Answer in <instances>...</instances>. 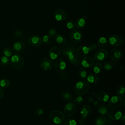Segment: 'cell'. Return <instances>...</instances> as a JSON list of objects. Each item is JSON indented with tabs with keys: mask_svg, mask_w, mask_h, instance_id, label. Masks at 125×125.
Wrapping results in <instances>:
<instances>
[{
	"mask_svg": "<svg viewBox=\"0 0 125 125\" xmlns=\"http://www.w3.org/2000/svg\"><path fill=\"white\" fill-rule=\"evenodd\" d=\"M78 75L80 79L84 80L86 78L87 72L84 68H80L78 71Z\"/></svg>",
	"mask_w": 125,
	"mask_h": 125,
	"instance_id": "cell-28",
	"label": "cell"
},
{
	"mask_svg": "<svg viewBox=\"0 0 125 125\" xmlns=\"http://www.w3.org/2000/svg\"><path fill=\"white\" fill-rule=\"evenodd\" d=\"M42 39L38 35H32L29 37L28 42L33 47L40 46L42 43Z\"/></svg>",
	"mask_w": 125,
	"mask_h": 125,
	"instance_id": "cell-12",
	"label": "cell"
},
{
	"mask_svg": "<svg viewBox=\"0 0 125 125\" xmlns=\"http://www.w3.org/2000/svg\"><path fill=\"white\" fill-rule=\"evenodd\" d=\"M108 41L111 45L116 47L121 46L123 43V38L118 35L110 36Z\"/></svg>",
	"mask_w": 125,
	"mask_h": 125,
	"instance_id": "cell-8",
	"label": "cell"
},
{
	"mask_svg": "<svg viewBox=\"0 0 125 125\" xmlns=\"http://www.w3.org/2000/svg\"><path fill=\"white\" fill-rule=\"evenodd\" d=\"M55 41L60 45H64L66 42L65 38L61 34H56L55 36Z\"/></svg>",
	"mask_w": 125,
	"mask_h": 125,
	"instance_id": "cell-25",
	"label": "cell"
},
{
	"mask_svg": "<svg viewBox=\"0 0 125 125\" xmlns=\"http://www.w3.org/2000/svg\"><path fill=\"white\" fill-rule=\"evenodd\" d=\"M23 36V32L20 30H16L14 32V37L15 38H21Z\"/></svg>",
	"mask_w": 125,
	"mask_h": 125,
	"instance_id": "cell-39",
	"label": "cell"
},
{
	"mask_svg": "<svg viewBox=\"0 0 125 125\" xmlns=\"http://www.w3.org/2000/svg\"><path fill=\"white\" fill-rule=\"evenodd\" d=\"M61 96L62 99L65 101H71L73 99L72 94L69 91H63L61 94Z\"/></svg>",
	"mask_w": 125,
	"mask_h": 125,
	"instance_id": "cell-29",
	"label": "cell"
},
{
	"mask_svg": "<svg viewBox=\"0 0 125 125\" xmlns=\"http://www.w3.org/2000/svg\"><path fill=\"white\" fill-rule=\"evenodd\" d=\"M4 96V92L1 87H0V100Z\"/></svg>",
	"mask_w": 125,
	"mask_h": 125,
	"instance_id": "cell-47",
	"label": "cell"
},
{
	"mask_svg": "<svg viewBox=\"0 0 125 125\" xmlns=\"http://www.w3.org/2000/svg\"><path fill=\"white\" fill-rule=\"evenodd\" d=\"M81 64L84 68L90 67L94 64V58L90 56L84 57L81 61Z\"/></svg>",
	"mask_w": 125,
	"mask_h": 125,
	"instance_id": "cell-13",
	"label": "cell"
},
{
	"mask_svg": "<svg viewBox=\"0 0 125 125\" xmlns=\"http://www.w3.org/2000/svg\"><path fill=\"white\" fill-rule=\"evenodd\" d=\"M88 47L85 46H81L78 47L75 50V53L76 55L79 57H82L85 56L89 52Z\"/></svg>",
	"mask_w": 125,
	"mask_h": 125,
	"instance_id": "cell-18",
	"label": "cell"
},
{
	"mask_svg": "<svg viewBox=\"0 0 125 125\" xmlns=\"http://www.w3.org/2000/svg\"><path fill=\"white\" fill-rule=\"evenodd\" d=\"M54 18L57 21H64L67 18V14L62 10L58 9L54 13Z\"/></svg>",
	"mask_w": 125,
	"mask_h": 125,
	"instance_id": "cell-16",
	"label": "cell"
},
{
	"mask_svg": "<svg viewBox=\"0 0 125 125\" xmlns=\"http://www.w3.org/2000/svg\"><path fill=\"white\" fill-rule=\"evenodd\" d=\"M74 52L75 47L73 44L70 43L64 44L62 48V52L66 56H68L71 54H74Z\"/></svg>",
	"mask_w": 125,
	"mask_h": 125,
	"instance_id": "cell-15",
	"label": "cell"
},
{
	"mask_svg": "<svg viewBox=\"0 0 125 125\" xmlns=\"http://www.w3.org/2000/svg\"><path fill=\"white\" fill-rule=\"evenodd\" d=\"M86 80L87 82L91 84L96 83L99 80V77L94 73H90L86 76Z\"/></svg>",
	"mask_w": 125,
	"mask_h": 125,
	"instance_id": "cell-24",
	"label": "cell"
},
{
	"mask_svg": "<svg viewBox=\"0 0 125 125\" xmlns=\"http://www.w3.org/2000/svg\"><path fill=\"white\" fill-rule=\"evenodd\" d=\"M97 98L98 101L101 102H106L108 101L109 97L106 92L104 91H100L97 94Z\"/></svg>",
	"mask_w": 125,
	"mask_h": 125,
	"instance_id": "cell-21",
	"label": "cell"
},
{
	"mask_svg": "<svg viewBox=\"0 0 125 125\" xmlns=\"http://www.w3.org/2000/svg\"><path fill=\"white\" fill-rule=\"evenodd\" d=\"M59 77L62 80H65L68 78L67 73L65 71H61L59 74Z\"/></svg>",
	"mask_w": 125,
	"mask_h": 125,
	"instance_id": "cell-41",
	"label": "cell"
},
{
	"mask_svg": "<svg viewBox=\"0 0 125 125\" xmlns=\"http://www.w3.org/2000/svg\"><path fill=\"white\" fill-rule=\"evenodd\" d=\"M70 38L71 42L75 44L79 43L82 40V34L78 30H73L70 35Z\"/></svg>",
	"mask_w": 125,
	"mask_h": 125,
	"instance_id": "cell-11",
	"label": "cell"
},
{
	"mask_svg": "<svg viewBox=\"0 0 125 125\" xmlns=\"http://www.w3.org/2000/svg\"><path fill=\"white\" fill-rule=\"evenodd\" d=\"M3 53L4 56L7 57H10L13 55V50L9 47H6L3 49Z\"/></svg>",
	"mask_w": 125,
	"mask_h": 125,
	"instance_id": "cell-33",
	"label": "cell"
},
{
	"mask_svg": "<svg viewBox=\"0 0 125 125\" xmlns=\"http://www.w3.org/2000/svg\"><path fill=\"white\" fill-rule=\"evenodd\" d=\"M91 111V109L90 107L88 105H84L81 109V113L82 116V118H85L89 115Z\"/></svg>",
	"mask_w": 125,
	"mask_h": 125,
	"instance_id": "cell-22",
	"label": "cell"
},
{
	"mask_svg": "<svg viewBox=\"0 0 125 125\" xmlns=\"http://www.w3.org/2000/svg\"><path fill=\"white\" fill-rule=\"evenodd\" d=\"M106 120L104 116H100L97 117L95 120L96 125H104L106 123Z\"/></svg>",
	"mask_w": 125,
	"mask_h": 125,
	"instance_id": "cell-30",
	"label": "cell"
},
{
	"mask_svg": "<svg viewBox=\"0 0 125 125\" xmlns=\"http://www.w3.org/2000/svg\"><path fill=\"white\" fill-rule=\"evenodd\" d=\"M121 121H122V122L123 123H125V115H124L123 116H122V117H121Z\"/></svg>",
	"mask_w": 125,
	"mask_h": 125,
	"instance_id": "cell-48",
	"label": "cell"
},
{
	"mask_svg": "<svg viewBox=\"0 0 125 125\" xmlns=\"http://www.w3.org/2000/svg\"><path fill=\"white\" fill-rule=\"evenodd\" d=\"M48 34L50 36H51L52 37H54L56 34H57V31L56 30H55V29H53V28H50L49 29L48 31Z\"/></svg>",
	"mask_w": 125,
	"mask_h": 125,
	"instance_id": "cell-43",
	"label": "cell"
},
{
	"mask_svg": "<svg viewBox=\"0 0 125 125\" xmlns=\"http://www.w3.org/2000/svg\"><path fill=\"white\" fill-rule=\"evenodd\" d=\"M85 120L84 119V118H81L79 120V124L81 125H83L84 123H85Z\"/></svg>",
	"mask_w": 125,
	"mask_h": 125,
	"instance_id": "cell-46",
	"label": "cell"
},
{
	"mask_svg": "<svg viewBox=\"0 0 125 125\" xmlns=\"http://www.w3.org/2000/svg\"><path fill=\"white\" fill-rule=\"evenodd\" d=\"M53 37L49 35V34L45 35L43 37V38L42 39V41L45 43L49 44L52 42V41L53 40Z\"/></svg>",
	"mask_w": 125,
	"mask_h": 125,
	"instance_id": "cell-36",
	"label": "cell"
},
{
	"mask_svg": "<svg viewBox=\"0 0 125 125\" xmlns=\"http://www.w3.org/2000/svg\"><path fill=\"white\" fill-rule=\"evenodd\" d=\"M66 26L68 29H71V30H74L76 27L75 24L72 21H68L66 23Z\"/></svg>",
	"mask_w": 125,
	"mask_h": 125,
	"instance_id": "cell-40",
	"label": "cell"
},
{
	"mask_svg": "<svg viewBox=\"0 0 125 125\" xmlns=\"http://www.w3.org/2000/svg\"><path fill=\"white\" fill-rule=\"evenodd\" d=\"M10 85V81L7 78H4L0 81V87L6 88L8 87Z\"/></svg>",
	"mask_w": 125,
	"mask_h": 125,
	"instance_id": "cell-31",
	"label": "cell"
},
{
	"mask_svg": "<svg viewBox=\"0 0 125 125\" xmlns=\"http://www.w3.org/2000/svg\"><path fill=\"white\" fill-rule=\"evenodd\" d=\"M108 116L111 120L117 121L121 118L122 116V113L119 110L113 109L109 112Z\"/></svg>",
	"mask_w": 125,
	"mask_h": 125,
	"instance_id": "cell-19",
	"label": "cell"
},
{
	"mask_svg": "<svg viewBox=\"0 0 125 125\" xmlns=\"http://www.w3.org/2000/svg\"><path fill=\"white\" fill-rule=\"evenodd\" d=\"M61 50L57 46H53L49 49L48 51L49 56L51 60H55L57 58H59Z\"/></svg>",
	"mask_w": 125,
	"mask_h": 125,
	"instance_id": "cell-17",
	"label": "cell"
},
{
	"mask_svg": "<svg viewBox=\"0 0 125 125\" xmlns=\"http://www.w3.org/2000/svg\"><path fill=\"white\" fill-rule=\"evenodd\" d=\"M116 92L119 96L125 97V90L124 87L122 85L118 86L116 88Z\"/></svg>",
	"mask_w": 125,
	"mask_h": 125,
	"instance_id": "cell-35",
	"label": "cell"
},
{
	"mask_svg": "<svg viewBox=\"0 0 125 125\" xmlns=\"http://www.w3.org/2000/svg\"><path fill=\"white\" fill-rule=\"evenodd\" d=\"M98 111L101 115H105L109 112V108L107 105L102 104L99 106Z\"/></svg>",
	"mask_w": 125,
	"mask_h": 125,
	"instance_id": "cell-26",
	"label": "cell"
},
{
	"mask_svg": "<svg viewBox=\"0 0 125 125\" xmlns=\"http://www.w3.org/2000/svg\"><path fill=\"white\" fill-rule=\"evenodd\" d=\"M34 113L37 115H41L43 114L44 110L42 108H37L35 110Z\"/></svg>",
	"mask_w": 125,
	"mask_h": 125,
	"instance_id": "cell-44",
	"label": "cell"
},
{
	"mask_svg": "<svg viewBox=\"0 0 125 125\" xmlns=\"http://www.w3.org/2000/svg\"><path fill=\"white\" fill-rule=\"evenodd\" d=\"M68 59L69 61V62L76 66L79 65L80 64V59H78L75 55L74 54H71L68 56Z\"/></svg>",
	"mask_w": 125,
	"mask_h": 125,
	"instance_id": "cell-23",
	"label": "cell"
},
{
	"mask_svg": "<svg viewBox=\"0 0 125 125\" xmlns=\"http://www.w3.org/2000/svg\"><path fill=\"white\" fill-rule=\"evenodd\" d=\"M108 43V40L104 37H100L97 41V45L100 47H104L107 45Z\"/></svg>",
	"mask_w": 125,
	"mask_h": 125,
	"instance_id": "cell-27",
	"label": "cell"
},
{
	"mask_svg": "<svg viewBox=\"0 0 125 125\" xmlns=\"http://www.w3.org/2000/svg\"><path fill=\"white\" fill-rule=\"evenodd\" d=\"M25 49V44L22 41H19L15 42L13 46V51L17 54L23 53Z\"/></svg>",
	"mask_w": 125,
	"mask_h": 125,
	"instance_id": "cell-9",
	"label": "cell"
},
{
	"mask_svg": "<svg viewBox=\"0 0 125 125\" xmlns=\"http://www.w3.org/2000/svg\"><path fill=\"white\" fill-rule=\"evenodd\" d=\"M122 56V51L119 48H113L110 52V58L114 62H118L120 60Z\"/></svg>",
	"mask_w": 125,
	"mask_h": 125,
	"instance_id": "cell-14",
	"label": "cell"
},
{
	"mask_svg": "<svg viewBox=\"0 0 125 125\" xmlns=\"http://www.w3.org/2000/svg\"><path fill=\"white\" fill-rule=\"evenodd\" d=\"M64 125H77V123L74 120L67 119L65 121Z\"/></svg>",
	"mask_w": 125,
	"mask_h": 125,
	"instance_id": "cell-42",
	"label": "cell"
},
{
	"mask_svg": "<svg viewBox=\"0 0 125 125\" xmlns=\"http://www.w3.org/2000/svg\"><path fill=\"white\" fill-rule=\"evenodd\" d=\"M86 16H83L82 18H80L78 19L75 24V26L78 29H82L85 27L86 25Z\"/></svg>",
	"mask_w": 125,
	"mask_h": 125,
	"instance_id": "cell-20",
	"label": "cell"
},
{
	"mask_svg": "<svg viewBox=\"0 0 125 125\" xmlns=\"http://www.w3.org/2000/svg\"><path fill=\"white\" fill-rule=\"evenodd\" d=\"M10 62V60L8 57L5 56H2L0 59V63L3 66H7Z\"/></svg>",
	"mask_w": 125,
	"mask_h": 125,
	"instance_id": "cell-32",
	"label": "cell"
},
{
	"mask_svg": "<svg viewBox=\"0 0 125 125\" xmlns=\"http://www.w3.org/2000/svg\"><path fill=\"white\" fill-rule=\"evenodd\" d=\"M54 66L55 69L58 72L63 71L66 67V64L65 61L60 58L55 59L54 62Z\"/></svg>",
	"mask_w": 125,
	"mask_h": 125,
	"instance_id": "cell-10",
	"label": "cell"
},
{
	"mask_svg": "<svg viewBox=\"0 0 125 125\" xmlns=\"http://www.w3.org/2000/svg\"><path fill=\"white\" fill-rule=\"evenodd\" d=\"M84 102L83 98L81 96H78L73 100V102L75 104L80 105L82 104Z\"/></svg>",
	"mask_w": 125,
	"mask_h": 125,
	"instance_id": "cell-38",
	"label": "cell"
},
{
	"mask_svg": "<svg viewBox=\"0 0 125 125\" xmlns=\"http://www.w3.org/2000/svg\"><path fill=\"white\" fill-rule=\"evenodd\" d=\"M123 101L121 96H113L108 100V106L112 108H118L122 105Z\"/></svg>",
	"mask_w": 125,
	"mask_h": 125,
	"instance_id": "cell-4",
	"label": "cell"
},
{
	"mask_svg": "<svg viewBox=\"0 0 125 125\" xmlns=\"http://www.w3.org/2000/svg\"><path fill=\"white\" fill-rule=\"evenodd\" d=\"M59 125H62V124H59Z\"/></svg>",
	"mask_w": 125,
	"mask_h": 125,
	"instance_id": "cell-50",
	"label": "cell"
},
{
	"mask_svg": "<svg viewBox=\"0 0 125 125\" xmlns=\"http://www.w3.org/2000/svg\"><path fill=\"white\" fill-rule=\"evenodd\" d=\"M10 62L12 67L16 69L22 68L25 62L23 58L19 54L13 55L11 58Z\"/></svg>",
	"mask_w": 125,
	"mask_h": 125,
	"instance_id": "cell-2",
	"label": "cell"
},
{
	"mask_svg": "<svg viewBox=\"0 0 125 125\" xmlns=\"http://www.w3.org/2000/svg\"><path fill=\"white\" fill-rule=\"evenodd\" d=\"M114 63L111 61H107L106 62L104 65V67L105 70H109L112 69L114 67Z\"/></svg>",
	"mask_w": 125,
	"mask_h": 125,
	"instance_id": "cell-37",
	"label": "cell"
},
{
	"mask_svg": "<svg viewBox=\"0 0 125 125\" xmlns=\"http://www.w3.org/2000/svg\"><path fill=\"white\" fill-rule=\"evenodd\" d=\"M64 114L68 117H70L75 115L76 111V107L73 103H68L64 107Z\"/></svg>",
	"mask_w": 125,
	"mask_h": 125,
	"instance_id": "cell-6",
	"label": "cell"
},
{
	"mask_svg": "<svg viewBox=\"0 0 125 125\" xmlns=\"http://www.w3.org/2000/svg\"><path fill=\"white\" fill-rule=\"evenodd\" d=\"M53 65L52 60L48 58H43L40 62V66L42 69L44 71H48L52 69Z\"/></svg>",
	"mask_w": 125,
	"mask_h": 125,
	"instance_id": "cell-7",
	"label": "cell"
},
{
	"mask_svg": "<svg viewBox=\"0 0 125 125\" xmlns=\"http://www.w3.org/2000/svg\"><path fill=\"white\" fill-rule=\"evenodd\" d=\"M99 104V103L97 101H94V105L96 106H98V105Z\"/></svg>",
	"mask_w": 125,
	"mask_h": 125,
	"instance_id": "cell-49",
	"label": "cell"
},
{
	"mask_svg": "<svg viewBox=\"0 0 125 125\" xmlns=\"http://www.w3.org/2000/svg\"><path fill=\"white\" fill-rule=\"evenodd\" d=\"M103 69L102 65L100 63H96L93 65V70L95 73H100Z\"/></svg>",
	"mask_w": 125,
	"mask_h": 125,
	"instance_id": "cell-34",
	"label": "cell"
},
{
	"mask_svg": "<svg viewBox=\"0 0 125 125\" xmlns=\"http://www.w3.org/2000/svg\"><path fill=\"white\" fill-rule=\"evenodd\" d=\"M90 89L89 83L85 81H81L77 82L74 88L75 92L79 96H83L86 94Z\"/></svg>",
	"mask_w": 125,
	"mask_h": 125,
	"instance_id": "cell-1",
	"label": "cell"
},
{
	"mask_svg": "<svg viewBox=\"0 0 125 125\" xmlns=\"http://www.w3.org/2000/svg\"><path fill=\"white\" fill-rule=\"evenodd\" d=\"M97 47V46L96 44H91L89 45L88 48H89V49L90 51H92L95 50L96 49Z\"/></svg>",
	"mask_w": 125,
	"mask_h": 125,
	"instance_id": "cell-45",
	"label": "cell"
},
{
	"mask_svg": "<svg viewBox=\"0 0 125 125\" xmlns=\"http://www.w3.org/2000/svg\"><path fill=\"white\" fill-rule=\"evenodd\" d=\"M49 118L52 122L56 124H61L65 120L64 114L60 110H55L50 113Z\"/></svg>",
	"mask_w": 125,
	"mask_h": 125,
	"instance_id": "cell-3",
	"label": "cell"
},
{
	"mask_svg": "<svg viewBox=\"0 0 125 125\" xmlns=\"http://www.w3.org/2000/svg\"><path fill=\"white\" fill-rule=\"evenodd\" d=\"M108 53L107 51L104 49H98L94 54L95 60L99 62H103L108 57Z\"/></svg>",
	"mask_w": 125,
	"mask_h": 125,
	"instance_id": "cell-5",
	"label": "cell"
}]
</instances>
